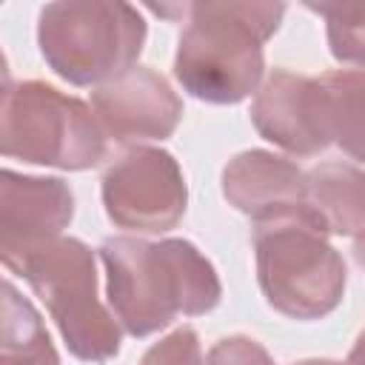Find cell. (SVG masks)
I'll return each mask as SVG.
<instances>
[{"instance_id": "cell-2", "label": "cell", "mask_w": 365, "mask_h": 365, "mask_svg": "<svg viewBox=\"0 0 365 365\" xmlns=\"http://www.w3.org/2000/svg\"><path fill=\"white\" fill-rule=\"evenodd\" d=\"M188 26L174 54V77L191 97L211 106H237L257 91L265 40L279 29L285 6L259 0L188 3Z\"/></svg>"}, {"instance_id": "cell-13", "label": "cell", "mask_w": 365, "mask_h": 365, "mask_svg": "<svg viewBox=\"0 0 365 365\" xmlns=\"http://www.w3.org/2000/svg\"><path fill=\"white\" fill-rule=\"evenodd\" d=\"M322 120L328 140L365 163V71L339 68L319 77Z\"/></svg>"}, {"instance_id": "cell-9", "label": "cell", "mask_w": 365, "mask_h": 365, "mask_svg": "<svg viewBox=\"0 0 365 365\" xmlns=\"http://www.w3.org/2000/svg\"><path fill=\"white\" fill-rule=\"evenodd\" d=\"M74 217V194L60 177L0 171V257L9 271L40 245L63 237Z\"/></svg>"}, {"instance_id": "cell-3", "label": "cell", "mask_w": 365, "mask_h": 365, "mask_svg": "<svg viewBox=\"0 0 365 365\" xmlns=\"http://www.w3.org/2000/svg\"><path fill=\"white\" fill-rule=\"evenodd\" d=\"M254 254L265 302L282 317L322 319L342 302L345 262L308 202L254 222Z\"/></svg>"}, {"instance_id": "cell-16", "label": "cell", "mask_w": 365, "mask_h": 365, "mask_svg": "<svg viewBox=\"0 0 365 365\" xmlns=\"http://www.w3.org/2000/svg\"><path fill=\"white\" fill-rule=\"evenodd\" d=\"M140 365H202V348L197 331L188 325L174 328L168 336H163L143 354Z\"/></svg>"}, {"instance_id": "cell-19", "label": "cell", "mask_w": 365, "mask_h": 365, "mask_svg": "<svg viewBox=\"0 0 365 365\" xmlns=\"http://www.w3.org/2000/svg\"><path fill=\"white\" fill-rule=\"evenodd\" d=\"M354 257H356V262L365 268V234L356 237V242H354Z\"/></svg>"}, {"instance_id": "cell-11", "label": "cell", "mask_w": 365, "mask_h": 365, "mask_svg": "<svg viewBox=\"0 0 365 365\" xmlns=\"http://www.w3.org/2000/svg\"><path fill=\"white\" fill-rule=\"evenodd\" d=\"M222 197L254 222L305 205V171L274 151L251 148L222 168Z\"/></svg>"}, {"instance_id": "cell-8", "label": "cell", "mask_w": 365, "mask_h": 365, "mask_svg": "<svg viewBox=\"0 0 365 365\" xmlns=\"http://www.w3.org/2000/svg\"><path fill=\"white\" fill-rule=\"evenodd\" d=\"M91 108L108 140L140 145L168 140L182 120V100L171 83L148 66H134L91 91Z\"/></svg>"}, {"instance_id": "cell-20", "label": "cell", "mask_w": 365, "mask_h": 365, "mask_svg": "<svg viewBox=\"0 0 365 365\" xmlns=\"http://www.w3.org/2000/svg\"><path fill=\"white\" fill-rule=\"evenodd\" d=\"M291 365H345V362H336V359H299V362H291Z\"/></svg>"}, {"instance_id": "cell-18", "label": "cell", "mask_w": 365, "mask_h": 365, "mask_svg": "<svg viewBox=\"0 0 365 365\" xmlns=\"http://www.w3.org/2000/svg\"><path fill=\"white\" fill-rule=\"evenodd\" d=\"M345 365H365V331L356 336V342H354V348H351Z\"/></svg>"}, {"instance_id": "cell-17", "label": "cell", "mask_w": 365, "mask_h": 365, "mask_svg": "<svg viewBox=\"0 0 365 365\" xmlns=\"http://www.w3.org/2000/svg\"><path fill=\"white\" fill-rule=\"evenodd\" d=\"M205 365H274V359L251 336H225L208 351Z\"/></svg>"}, {"instance_id": "cell-4", "label": "cell", "mask_w": 365, "mask_h": 365, "mask_svg": "<svg viewBox=\"0 0 365 365\" xmlns=\"http://www.w3.org/2000/svg\"><path fill=\"white\" fill-rule=\"evenodd\" d=\"M143 14L120 0H63L40 11L37 46L71 86H106L134 68L145 46Z\"/></svg>"}, {"instance_id": "cell-10", "label": "cell", "mask_w": 365, "mask_h": 365, "mask_svg": "<svg viewBox=\"0 0 365 365\" xmlns=\"http://www.w3.org/2000/svg\"><path fill=\"white\" fill-rule=\"evenodd\" d=\"M257 134L294 157H317L331 145L322 120L319 77L274 68L251 103Z\"/></svg>"}, {"instance_id": "cell-12", "label": "cell", "mask_w": 365, "mask_h": 365, "mask_svg": "<svg viewBox=\"0 0 365 365\" xmlns=\"http://www.w3.org/2000/svg\"><path fill=\"white\" fill-rule=\"evenodd\" d=\"M305 202L328 234H365V171L348 163H319L305 174Z\"/></svg>"}, {"instance_id": "cell-7", "label": "cell", "mask_w": 365, "mask_h": 365, "mask_svg": "<svg viewBox=\"0 0 365 365\" xmlns=\"http://www.w3.org/2000/svg\"><path fill=\"white\" fill-rule=\"evenodd\" d=\"M103 205L108 220L123 231H171L188 205L180 163L163 148H125L103 174Z\"/></svg>"}, {"instance_id": "cell-14", "label": "cell", "mask_w": 365, "mask_h": 365, "mask_svg": "<svg viewBox=\"0 0 365 365\" xmlns=\"http://www.w3.org/2000/svg\"><path fill=\"white\" fill-rule=\"evenodd\" d=\"M0 365H60L43 317L9 279L3 282Z\"/></svg>"}, {"instance_id": "cell-1", "label": "cell", "mask_w": 365, "mask_h": 365, "mask_svg": "<svg viewBox=\"0 0 365 365\" xmlns=\"http://www.w3.org/2000/svg\"><path fill=\"white\" fill-rule=\"evenodd\" d=\"M108 305L131 336H148L174 317H200L220 305L217 268L188 240L111 237L100 245Z\"/></svg>"}, {"instance_id": "cell-5", "label": "cell", "mask_w": 365, "mask_h": 365, "mask_svg": "<svg viewBox=\"0 0 365 365\" xmlns=\"http://www.w3.org/2000/svg\"><path fill=\"white\" fill-rule=\"evenodd\" d=\"M106 131L88 103L43 80H6L0 103V154L60 171H86L106 160Z\"/></svg>"}, {"instance_id": "cell-6", "label": "cell", "mask_w": 365, "mask_h": 365, "mask_svg": "<svg viewBox=\"0 0 365 365\" xmlns=\"http://www.w3.org/2000/svg\"><path fill=\"white\" fill-rule=\"evenodd\" d=\"M14 274L46 302L71 356L83 362H108L120 354L117 317L97 299L94 251L77 237H57L26 254Z\"/></svg>"}, {"instance_id": "cell-15", "label": "cell", "mask_w": 365, "mask_h": 365, "mask_svg": "<svg viewBox=\"0 0 365 365\" xmlns=\"http://www.w3.org/2000/svg\"><path fill=\"white\" fill-rule=\"evenodd\" d=\"M325 17L334 60L365 68V3H308Z\"/></svg>"}]
</instances>
